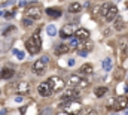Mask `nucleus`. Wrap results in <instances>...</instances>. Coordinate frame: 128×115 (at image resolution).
I'll list each match as a JSON object with an SVG mask.
<instances>
[{"label": "nucleus", "instance_id": "obj_1", "mask_svg": "<svg viewBox=\"0 0 128 115\" xmlns=\"http://www.w3.org/2000/svg\"><path fill=\"white\" fill-rule=\"evenodd\" d=\"M63 109L64 112H67L68 115H79L82 112V103L78 100V99H72L68 102H66L63 105Z\"/></svg>", "mask_w": 128, "mask_h": 115}, {"label": "nucleus", "instance_id": "obj_2", "mask_svg": "<svg viewBox=\"0 0 128 115\" xmlns=\"http://www.w3.org/2000/svg\"><path fill=\"white\" fill-rule=\"evenodd\" d=\"M79 94H80V90L74 85H70L68 88H64V93L61 94V97H60V105L63 106L66 102H68L72 99H78Z\"/></svg>", "mask_w": 128, "mask_h": 115}, {"label": "nucleus", "instance_id": "obj_3", "mask_svg": "<svg viewBox=\"0 0 128 115\" xmlns=\"http://www.w3.org/2000/svg\"><path fill=\"white\" fill-rule=\"evenodd\" d=\"M48 63H49V57H48V55H42V57L39 58V60H36V61L33 63V66H32L33 72H34V73H36L37 76L43 75V73L46 72Z\"/></svg>", "mask_w": 128, "mask_h": 115}, {"label": "nucleus", "instance_id": "obj_4", "mask_svg": "<svg viewBox=\"0 0 128 115\" xmlns=\"http://www.w3.org/2000/svg\"><path fill=\"white\" fill-rule=\"evenodd\" d=\"M70 85H74L78 87V88H86V87L90 85V82L80 75V73H73V75H70Z\"/></svg>", "mask_w": 128, "mask_h": 115}, {"label": "nucleus", "instance_id": "obj_5", "mask_svg": "<svg viewBox=\"0 0 128 115\" xmlns=\"http://www.w3.org/2000/svg\"><path fill=\"white\" fill-rule=\"evenodd\" d=\"M48 82L51 84L54 91H61V90L66 88V81H64L63 78H60V76H49Z\"/></svg>", "mask_w": 128, "mask_h": 115}, {"label": "nucleus", "instance_id": "obj_6", "mask_svg": "<svg viewBox=\"0 0 128 115\" xmlns=\"http://www.w3.org/2000/svg\"><path fill=\"white\" fill-rule=\"evenodd\" d=\"M37 93H39L42 97H49V96L54 93V90H52L51 84L48 82V79L43 81V82H40V84L37 85Z\"/></svg>", "mask_w": 128, "mask_h": 115}, {"label": "nucleus", "instance_id": "obj_7", "mask_svg": "<svg viewBox=\"0 0 128 115\" xmlns=\"http://www.w3.org/2000/svg\"><path fill=\"white\" fill-rule=\"evenodd\" d=\"M26 17H28V18H32L33 21L34 20H40L42 18V9L39 8V6H28L27 9H26Z\"/></svg>", "mask_w": 128, "mask_h": 115}, {"label": "nucleus", "instance_id": "obj_8", "mask_svg": "<svg viewBox=\"0 0 128 115\" xmlns=\"http://www.w3.org/2000/svg\"><path fill=\"white\" fill-rule=\"evenodd\" d=\"M128 106V97L127 96H121V97H116L115 99V103H113V111H124L127 109Z\"/></svg>", "mask_w": 128, "mask_h": 115}, {"label": "nucleus", "instance_id": "obj_9", "mask_svg": "<svg viewBox=\"0 0 128 115\" xmlns=\"http://www.w3.org/2000/svg\"><path fill=\"white\" fill-rule=\"evenodd\" d=\"M118 15H119V9H118V6H116L115 3H112L110 8H109V11H107V15H106V18H104V21H106V23H113Z\"/></svg>", "mask_w": 128, "mask_h": 115}, {"label": "nucleus", "instance_id": "obj_10", "mask_svg": "<svg viewBox=\"0 0 128 115\" xmlns=\"http://www.w3.org/2000/svg\"><path fill=\"white\" fill-rule=\"evenodd\" d=\"M15 88H14V91H16L18 94H27L28 91H30V84L28 82H26V81H20L18 84H15Z\"/></svg>", "mask_w": 128, "mask_h": 115}, {"label": "nucleus", "instance_id": "obj_11", "mask_svg": "<svg viewBox=\"0 0 128 115\" xmlns=\"http://www.w3.org/2000/svg\"><path fill=\"white\" fill-rule=\"evenodd\" d=\"M74 36L82 42V40H88L90 36H91V33H90V30L85 29V27H79V29L74 30Z\"/></svg>", "mask_w": 128, "mask_h": 115}, {"label": "nucleus", "instance_id": "obj_12", "mask_svg": "<svg viewBox=\"0 0 128 115\" xmlns=\"http://www.w3.org/2000/svg\"><path fill=\"white\" fill-rule=\"evenodd\" d=\"M74 34V27H73V24H66L61 31H60V37L61 39H68L70 36H73Z\"/></svg>", "mask_w": 128, "mask_h": 115}, {"label": "nucleus", "instance_id": "obj_13", "mask_svg": "<svg viewBox=\"0 0 128 115\" xmlns=\"http://www.w3.org/2000/svg\"><path fill=\"white\" fill-rule=\"evenodd\" d=\"M26 49H27L30 54H37V52H40L42 48H39V46L34 43V40H33L32 37H28V39L26 40Z\"/></svg>", "mask_w": 128, "mask_h": 115}, {"label": "nucleus", "instance_id": "obj_14", "mask_svg": "<svg viewBox=\"0 0 128 115\" xmlns=\"http://www.w3.org/2000/svg\"><path fill=\"white\" fill-rule=\"evenodd\" d=\"M92 72H94V67H92V64H91V63H85V64H82V66L79 67V73H80L82 76L92 75Z\"/></svg>", "mask_w": 128, "mask_h": 115}, {"label": "nucleus", "instance_id": "obj_15", "mask_svg": "<svg viewBox=\"0 0 128 115\" xmlns=\"http://www.w3.org/2000/svg\"><path fill=\"white\" fill-rule=\"evenodd\" d=\"M68 51H70L68 43H58V45L55 46V49H54L55 55H63V54H67Z\"/></svg>", "mask_w": 128, "mask_h": 115}, {"label": "nucleus", "instance_id": "obj_16", "mask_svg": "<svg viewBox=\"0 0 128 115\" xmlns=\"http://www.w3.org/2000/svg\"><path fill=\"white\" fill-rule=\"evenodd\" d=\"M14 76H15V70L10 69V67H4V69H2V72H0V78H2V79H12Z\"/></svg>", "mask_w": 128, "mask_h": 115}, {"label": "nucleus", "instance_id": "obj_17", "mask_svg": "<svg viewBox=\"0 0 128 115\" xmlns=\"http://www.w3.org/2000/svg\"><path fill=\"white\" fill-rule=\"evenodd\" d=\"M113 29L116 30V31H122V30L125 29V21H124V18H122L121 15H118V17L115 18V21H113Z\"/></svg>", "mask_w": 128, "mask_h": 115}, {"label": "nucleus", "instance_id": "obj_18", "mask_svg": "<svg viewBox=\"0 0 128 115\" xmlns=\"http://www.w3.org/2000/svg\"><path fill=\"white\" fill-rule=\"evenodd\" d=\"M46 15L51 18H60L63 15V11L60 8H48L46 9Z\"/></svg>", "mask_w": 128, "mask_h": 115}, {"label": "nucleus", "instance_id": "obj_19", "mask_svg": "<svg viewBox=\"0 0 128 115\" xmlns=\"http://www.w3.org/2000/svg\"><path fill=\"white\" fill-rule=\"evenodd\" d=\"M82 3H79V2H72L70 5H68V12L70 14H79L80 11H82Z\"/></svg>", "mask_w": 128, "mask_h": 115}, {"label": "nucleus", "instance_id": "obj_20", "mask_svg": "<svg viewBox=\"0 0 128 115\" xmlns=\"http://www.w3.org/2000/svg\"><path fill=\"white\" fill-rule=\"evenodd\" d=\"M101 67H103V70L104 72H110L112 69H113V61H112V58L110 57H106L103 61H101Z\"/></svg>", "mask_w": 128, "mask_h": 115}, {"label": "nucleus", "instance_id": "obj_21", "mask_svg": "<svg viewBox=\"0 0 128 115\" xmlns=\"http://www.w3.org/2000/svg\"><path fill=\"white\" fill-rule=\"evenodd\" d=\"M107 91H109V88L106 85H100V87H96L94 88V94H96V97H98V99H101L103 96H106Z\"/></svg>", "mask_w": 128, "mask_h": 115}, {"label": "nucleus", "instance_id": "obj_22", "mask_svg": "<svg viewBox=\"0 0 128 115\" xmlns=\"http://www.w3.org/2000/svg\"><path fill=\"white\" fill-rule=\"evenodd\" d=\"M92 48H94V43L91 42V39H88V40H82V42L79 43V48H78V49H85V51L90 52Z\"/></svg>", "mask_w": 128, "mask_h": 115}, {"label": "nucleus", "instance_id": "obj_23", "mask_svg": "<svg viewBox=\"0 0 128 115\" xmlns=\"http://www.w3.org/2000/svg\"><path fill=\"white\" fill-rule=\"evenodd\" d=\"M110 2H104V3H101L100 5V17L104 20L106 18V15H107V11H109V8H110Z\"/></svg>", "mask_w": 128, "mask_h": 115}, {"label": "nucleus", "instance_id": "obj_24", "mask_svg": "<svg viewBox=\"0 0 128 115\" xmlns=\"http://www.w3.org/2000/svg\"><path fill=\"white\" fill-rule=\"evenodd\" d=\"M79 43H80V40H79V39H78L74 34L68 37V46H70V48H74V49H78V48H79Z\"/></svg>", "mask_w": 128, "mask_h": 115}, {"label": "nucleus", "instance_id": "obj_25", "mask_svg": "<svg viewBox=\"0 0 128 115\" xmlns=\"http://www.w3.org/2000/svg\"><path fill=\"white\" fill-rule=\"evenodd\" d=\"M46 33L52 37V36H55V34L58 33V30H57V27H55L54 24H48V26H46Z\"/></svg>", "mask_w": 128, "mask_h": 115}, {"label": "nucleus", "instance_id": "obj_26", "mask_svg": "<svg viewBox=\"0 0 128 115\" xmlns=\"http://www.w3.org/2000/svg\"><path fill=\"white\" fill-rule=\"evenodd\" d=\"M12 52H14V55L18 58V60H24V57H26L24 51H21V49H16V48H14V49H12Z\"/></svg>", "mask_w": 128, "mask_h": 115}, {"label": "nucleus", "instance_id": "obj_27", "mask_svg": "<svg viewBox=\"0 0 128 115\" xmlns=\"http://www.w3.org/2000/svg\"><path fill=\"white\" fill-rule=\"evenodd\" d=\"M22 26H26V27H30V26H33V20H32V18H28V17L22 18Z\"/></svg>", "mask_w": 128, "mask_h": 115}, {"label": "nucleus", "instance_id": "obj_28", "mask_svg": "<svg viewBox=\"0 0 128 115\" xmlns=\"http://www.w3.org/2000/svg\"><path fill=\"white\" fill-rule=\"evenodd\" d=\"M40 115H52V109L51 108H43L40 111Z\"/></svg>", "mask_w": 128, "mask_h": 115}, {"label": "nucleus", "instance_id": "obj_29", "mask_svg": "<svg viewBox=\"0 0 128 115\" xmlns=\"http://www.w3.org/2000/svg\"><path fill=\"white\" fill-rule=\"evenodd\" d=\"M82 115H98V111L97 109H86Z\"/></svg>", "mask_w": 128, "mask_h": 115}, {"label": "nucleus", "instance_id": "obj_30", "mask_svg": "<svg viewBox=\"0 0 128 115\" xmlns=\"http://www.w3.org/2000/svg\"><path fill=\"white\" fill-rule=\"evenodd\" d=\"M88 54H90V52L85 51V49H78V55H79V57H86Z\"/></svg>", "mask_w": 128, "mask_h": 115}, {"label": "nucleus", "instance_id": "obj_31", "mask_svg": "<svg viewBox=\"0 0 128 115\" xmlns=\"http://www.w3.org/2000/svg\"><path fill=\"white\" fill-rule=\"evenodd\" d=\"M15 102H18V103H21V102H24V97H22V94H20V96H16V97H15Z\"/></svg>", "mask_w": 128, "mask_h": 115}, {"label": "nucleus", "instance_id": "obj_32", "mask_svg": "<svg viewBox=\"0 0 128 115\" xmlns=\"http://www.w3.org/2000/svg\"><path fill=\"white\" fill-rule=\"evenodd\" d=\"M27 3H28L27 0H20V3H18V6H20V8H24V6H26Z\"/></svg>", "mask_w": 128, "mask_h": 115}, {"label": "nucleus", "instance_id": "obj_33", "mask_svg": "<svg viewBox=\"0 0 128 115\" xmlns=\"http://www.w3.org/2000/svg\"><path fill=\"white\" fill-rule=\"evenodd\" d=\"M67 64H68L70 67H73V66H74V58H70V60L67 61Z\"/></svg>", "mask_w": 128, "mask_h": 115}, {"label": "nucleus", "instance_id": "obj_34", "mask_svg": "<svg viewBox=\"0 0 128 115\" xmlns=\"http://www.w3.org/2000/svg\"><path fill=\"white\" fill-rule=\"evenodd\" d=\"M3 15H4V17H6V18H12V17H14V15H12V14H10V12H4V14H3Z\"/></svg>", "mask_w": 128, "mask_h": 115}, {"label": "nucleus", "instance_id": "obj_35", "mask_svg": "<svg viewBox=\"0 0 128 115\" xmlns=\"http://www.w3.org/2000/svg\"><path fill=\"white\" fill-rule=\"evenodd\" d=\"M57 115H68V114H67V112H58Z\"/></svg>", "mask_w": 128, "mask_h": 115}, {"label": "nucleus", "instance_id": "obj_36", "mask_svg": "<svg viewBox=\"0 0 128 115\" xmlns=\"http://www.w3.org/2000/svg\"><path fill=\"white\" fill-rule=\"evenodd\" d=\"M4 114H6V109H3V111L0 112V115H4Z\"/></svg>", "mask_w": 128, "mask_h": 115}, {"label": "nucleus", "instance_id": "obj_37", "mask_svg": "<svg viewBox=\"0 0 128 115\" xmlns=\"http://www.w3.org/2000/svg\"><path fill=\"white\" fill-rule=\"evenodd\" d=\"M2 15H3V12H0V17H2Z\"/></svg>", "mask_w": 128, "mask_h": 115}, {"label": "nucleus", "instance_id": "obj_38", "mask_svg": "<svg viewBox=\"0 0 128 115\" xmlns=\"http://www.w3.org/2000/svg\"><path fill=\"white\" fill-rule=\"evenodd\" d=\"M127 82H128V73H127Z\"/></svg>", "mask_w": 128, "mask_h": 115}, {"label": "nucleus", "instance_id": "obj_39", "mask_svg": "<svg viewBox=\"0 0 128 115\" xmlns=\"http://www.w3.org/2000/svg\"><path fill=\"white\" fill-rule=\"evenodd\" d=\"M112 115H118V114H116V112H115V114H112Z\"/></svg>", "mask_w": 128, "mask_h": 115}, {"label": "nucleus", "instance_id": "obj_40", "mask_svg": "<svg viewBox=\"0 0 128 115\" xmlns=\"http://www.w3.org/2000/svg\"><path fill=\"white\" fill-rule=\"evenodd\" d=\"M0 72H2V69H0Z\"/></svg>", "mask_w": 128, "mask_h": 115}, {"label": "nucleus", "instance_id": "obj_41", "mask_svg": "<svg viewBox=\"0 0 128 115\" xmlns=\"http://www.w3.org/2000/svg\"><path fill=\"white\" fill-rule=\"evenodd\" d=\"M0 94H2V91H0Z\"/></svg>", "mask_w": 128, "mask_h": 115}]
</instances>
